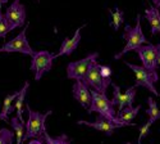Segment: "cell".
Instances as JSON below:
<instances>
[{"instance_id":"obj_12","label":"cell","mask_w":160,"mask_h":144,"mask_svg":"<svg viewBox=\"0 0 160 144\" xmlns=\"http://www.w3.org/2000/svg\"><path fill=\"white\" fill-rule=\"evenodd\" d=\"M77 124H78V125H85V126L92 127V129L98 130V131H101V133L106 134L108 136H112L113 133H114V130H115V129H119V125L114 124L113 121L105 119V117H102V116H99L98 120L94 121V122H88V121L79 120V121H77Z\"/></svg>"},{"instance_id":"obj_10","label":"cell","mask_w":160,"mask_h":144,"mask_svg":"<svg viewBox=\"0 0 160 144\" xmlns=\"http://www.w3.org/2000/svg\"><path fill=\"white\" fill-rule=\"evenodd\" d=\"M113 99H112V103L114 104V107L118 106V109L121 111L123 109L124 107H131L133 102H135V98H136V86L133 85L131 88H128L126 90V93L122 94L121 93V88H119L117 84H113Z\"/></svg>"},{"instance_id":"obj_27","label":"cell","mask_w":160,"mask_h":144,"mask_svg":"<svg viewBox=\"0 0 160 144\" xmlns=\"http://www.w3.org/2000/svg\"><path fill=\"white\" fill-rule=\"evenodd\" d=\"M156 64L160 66V44L156 45Z\"/></svg>"},{"instance_id":"obj_13","label":"cell","mask_w":160,"mask_h":144,"mask_svg":"<svg viewBox=\"0 0 160 144\" xmlns=\"http://www.w3.org/2000/svg\"><path fill=\"white\" fill-rule=\"evenodd\" d=\"M85 26H86V24H82L81 27H78V29L76 30V32L73 34L72 37H65V39H64L63 43H62V45H60V49H59V51H58V54H54V56H55V59H57L58 57H62V56H71L73 51L77 49L79 41H81V30L85 27Z\"/></svg>"},{"instance_id":"obj_6","label":"cell","mask_w":160,"mask_h":144,"mask_svg":"<svg viewBox=\"0 0 160 144\" xmlns=\"http://www.w3.org/2000/svg\"><path fill=\"white\" fill-rule=\"evenodd\" d=\"M27 29H28V24L24 26V29L14 37L9 40L8 43H5L2 48H0V53H22L24 56H30L32 57L35 54L33 49L31 48L30 43H28V39H27Z\"/></svg>"},{"instance_id":"obj_8","label":"cell","mask_w":160,"mask_h":144,"mask_svg":"<svg viewBox=\"0 0 160 144\" xmlns=\"http://www.w3.org/2000/svg\"><path fill=\"white\" fill-rule=\"evenodd\" d=\"M4 17L9 24L10 31L22 27L26 22V9L24 5L21 4L19 0H14L5 10Z\"/></svg>"},{"instance_id":"obj_3","label":"cell","mask_w":160,"mask_h":144,"mask_svg":"<svg viewBox=\"0 0 160 144\" xmlns=\"http://www.w3.org/2000/svg\"><path fill=\"white\" fill-rule=\"evenodd\" d=\"M123 39H126V45L124 48L119 51L118 54L114 56V59H121L126 53L132 50H136L138 46L143 45V44H149L148 39L145 37L143 32H142V27H141V16L138 14L136 18V26L135 27H131L129 24L124 26V34H123Z\"/></svg>"},{"instance_id":"obj_21","label":"cell","mask_w":160,"mask_h":144,"mask_svg":"<svg viewBox=\"0 0 160 144\" xmlns=\"http://www.w3.org/2000/svg\"><path fill=\"white\" fill-rule=\"evenodd\" d=\"M148 104H149V108L146 111V115L149 117V121L151 124H154L160 119V109L158 108V104L155 103V100L151 97L148 98Z\"/></svg>"},{"instance_id":"obj_5","label":"cell","mask_w":160,"mask_h":144,"mask_svg":"<svg viewBox=\"0 0 160 144\" xmlns=\"http://www.w3.org/2000/svg\"><path fill=\"white\" fill-rule=\"evenodd\" d=\"M99 66L100 64L96 61L91 62V64L88 66V68L82 78V81L88 89L106 94V90H108V86L112 84V80L110 78H108V80L102 78V76L100 75V71H99Z\"/></svg>"},{"instance_id":"obj_28","label":"cell","mask_w":160,"mask_h":144,"mask_svg":"<svg viewBox=\"0 0 160 144\" xmlns=\"http://www.w3.org/2000/svg\"><path fill=\"white\" fill-rule=\"evenodd\" d=\"M27 144H44L42 140H38V139H31Z\"/></svg>"},{"instance_id":"obj_23","label":"cell","mask_w":160,"mask_h":144,"mask_svg":"<svg viewBox=\"0 0 160 144\" xmlns=\"http://www.w3.org/2000/svg\"><path fill=\"white\" fill-rule=\"evenodd\" d=\"M13 138H14V133L13 131L5 127L0 129V144H12Z\"/></svg>"},{"instance_id":"obj_14","label":"cell","mask_w":160,"mask_h":144,"mask_svg":"<svg viewBox=\"0 0 160 144\" xmlns=\"http://www.w3.org/2000/svg\"><path fill=\"white\" fill-rule=\"evenodd\" d=\"M73 97L83 108H86V109L90 108V106H91V93H90V89L83 84L82 80H74Z\"/></svg>"},{"instance_id":"obj_17","label":"cell","mask_w":160,"mask_h":144,"mask_svg":"<svg viewBox=\"0 0 160 144\" xmlns=\"http://www.w3.org/2000/svg\"><path fill=\"white\" fill-rule=\"evenodd\" d=\"M140 109H141V106H137V107H132V106L131 107H124L123 109L118 111L117 117L122 122L127 124L128 126H136L135 124H132V120L138 115Z\"/></svg>"},{"instance_id":"obj_16","label":"cell","mask_w":160,"mask_h":144,"mask_svg":"<svg viewBox=\"0 0 160 144\" xmlns=\"http://www.w3.org/2000/svg\"><path fill=\"white\" fill-rule=\"evenodd\" d=\"M28 88H30V83L26 81L24 85L22 86V89L18 90L17 98L14 99V109L17 112V117L22 122H24V120H23V108H24V98H26V94H27Z\"/></svg>"},{"instance_id":"obj_24","label":"cell","mask_w":160,"mask_h":144,"mask_svg":"<svg viewBox=\"0 0 160 144\" xmlns=\"http://www.w3.org/2000/svg\"><path fill=\"white\" fill-rule=\"evenodd\" d=\"M8 32H10L9 24L4 17V14L2 13V5H0V39H3L8 35Z\"/></svg>"},{"instance_id":"obj_26","label":"cell","mask_w":160,"mask_h":144,"mask_svg":"<svg viewBox=\"0 0 160 144\" xmlns=\"http://www.w3.org/2000/svg\"><path fill=\"white\" fill-rule=\"evenodd\" d=\"M99 71H100V75L102 76V78H110L112 77V68L110 67H108V66H99Z\"/></svg>"},{"instance_id":"obj_19","label":"cell","mask_w":160,"mask_h":144,"mask_svg":"<svg viewBox=\"0 0 160 144\" xmlns=\"http://www.w3.org/2000/svg\"><path fill=\"white\" fill-rule=\"evenodd\" d=\"M10 125H12L13 131H14V135H16V144H23V136L26 133L24 122H22L17 116H13L10 120Z\"/></svg>"},{"instance_id":"obj_32","label":"cell","mask_w":160,"mask_h":144,"mask_svg":"<svg viewBox=\"0 0 160 144\" xmlns=\"http://www.w3.org/2000/svg\"><path fill=\"white\" fill-rule=\"evenodd\" d=\"M37 2H40V0H37Z\"/></svg>"},{"instance_id":"obj_31","label":"cell","mask_w":160,"mask_h":144,"mask_svg":"<svg viewBox=\"0 0 160 144\" xmlns=\"http://www.w3.org/2000/svg\"><path fill=\"white\" fill-rule=\"evenodd\" d=\"M127 144H132V143H127Z\"/></svg>"},{"instance_id":"obj_7","label":"cell","mask_w":160,"mask_h":144,"mask_svg":"<svg viewBox=\"0 0 160 144\" xmlns=\"http://www.w3.org/2000/svg\"><path fill=\"white\" fill-rule=\"evenodd\" d=\"M54 59H55V56L48 50L35 51V54L32 56V61H31V71L33 72L36 81H40L41 77L51 70L52 61Z\"/></svg>"},{"instance_id":"obj_33","label":"cell","mask_w":160,"mask_h":144,"mask_svg":"<svg viewBox=\"0 0 160 144\" xmlns=\"http://www.w3.org/2000/svg\"><path fill=\"white\" fill-rule=\"evenodd\" d=\"M12 144H13V143H12Z\"/></svg>"},{"instance_id":"obj_30","label":"cell","mask_w":160,"mask_h":144,"mask_svg":"<svg viewBox=\"0 0 160 144\" xmlns=\"http://www.w3.org/2000/svg\"><path fill=\"white\" fill-rule=\"evenodd\" d=\"M8 3V0H0V5H4Z\"/></svg>"},{"instance_id":"obj_20","label":"cell","mask_w":160,"mask_h":144,"mask_svg":"<svg viewBox=\"0 0 160 144\" xmlns=\"http://www.w3.org/2000/svg\"><path fill=\"white\" fill-rule=\"evenodd\" d=\"M109 13H110V23L113 26V29L114 31H118L122 23H124V13L118 7H115L114 10H109Z\"/></svg>"},{"instance_id":"obj_22","label":"cell","mask_w":160,"mask_h":144,"mask_svg":"<svg viewBox=\"0 0 160 144\" xmlns=\"http://www.w3.org/2000/svg\"><path fill=\"white\" fill-rule=\"evenodd\" d=\"M44 139H45V144H71L69 138L65 134H62L57 138H51L48 134V131H45L44 133Z\"/></svg>"},{"instance_id":"obj_18","label":"cell","mask_w":160,"mask_h":144,"mask_svg":"<svg viewBox=\"0 0 160 144\" xmlns=\"http://www.w3.org/2000/svg\"><path fill=\"white\" fill-rule=\"evenodd\" d=\"M17 94L18 91L13 94H9L4 98V102H3V108H2V112H0V120H3L5 122H9V119H8V115L14 112V106H13V100L17 98Z\"/></svg>"},{"instance_id":"obj_15","label":"cell","mask_w":160,"mask_h":144,"mask_svg":"<svg viewBox=\"0 0 160 144\" xmlns=\"http://www.w3.org/2000/svg\"><path fill=\"white\" fill-rule=\"evenodd\" d=\"M145 17L148 19V22L150 23V27H151V35H160V12L159 8L156 7H150V8H146L145 10Z\"/></svg>"},{"instance_id":"obj_4","label":"cell","mask_w":160,"mask_h":144,"mask_svg":"<svg viewBox=\"0 0 160 144\" xmlns=\"http://www.w3.org/2000/svg\"><path fill=\"white\" fill-rule=\"evenodd\" d=\"M126 64H127V67H129L136 75V83H135L136 88L142 86L145 89H148L149 91H151L154 95L160 97V93L155 88V83L159 81V76H158L156 71H149L142 66H137V64L128 63V62H126Z\"/></svg>"},{"instance_id":"obj_9","label":"cell","mask_w":160,"mask_h":144,"mask_svg":"<svg viewBox=\"0 0 160 144\" xmlns=\"http://www.w3.org/2000/svg\"><path fill=\"white\" fill-rule=\"evenodd\" d=\"M98 57H99L98 53H91L86 58L68 63V66H67V77L72 78V80H82L91 62L96 61Z\"/></svg>"},{"instance_id":"obj_2","label":"cell","mask_w":160,"mask_h":144,"mask_svg":"<svg viewBox=\"0 0 160 144\" xmlns=\"http://www.w3.org/2000/svg\"><path fill=\"white\" fill-rule=\"evenodd\" d=\"M26 108H27V112H28V120L26 122V133L23 136V143L30 139L42 140L44 133L46 131V125H45L46 119L52 112L48 111L45 113H40L37 111L31 109L30 106H26Z\"/></svg>"},{"instance_id":"obj_29","label":"cell","mask_w":160,"mask_h":144,"mask_svg":"<svg viewBox=\"0 0 160 144\" xmlns=\"http://www.w3.org/2000/svg\"><path fill=\"white\" fill-rule=\"evenodd\" d=\"M152 3H154V7L160 8V0H152Z\"/></svg>"},{"instance_id":"obj_25","label":"cell","mask_w":160,"mask_h":144,"mask_svg":"<svg viewBox=\"0 0 160 144\" xmlns=\"http://www.w3.org/2000/svg\"><path fill=\"white\" fill-rule=\"evenodd\" d=\"M151 122L150 121H148L146 124H143L142 126H140L138 127V130H140V136H138V144H141V141H142V139L148 135L149 133H150V129H151Z\"/></svg>"},{"instance_id":"obj_11","label":"cell","mask_w":160,"mask_h":144,"mask_svg":"<svg viewBox=\"0 0 160 144\" xmlns=\"http://www.w3.org/2000/svg\"><path fill=\"white\" fill-rule=\"evenodd\" d=\"M137 54L142 62L146 70L149 71H156L158 64H156V45L152 44H143L136 49Z\"/></svg>"},{"instance_id":"obj_1","label":"cell","mask_w":160,"mask_h":144,"mask_svg":"<svg viewBox=\"0 0 160 144\" xmlns=\"http://www.w3.org/2000/svg\"><path fill=\"white\" fill-rule=\"evenodd\" d=\"M90 93H91V106L87 109L88 115H91L92 112H96L100 116L105 117V119H108V120L113 121L114 124L119 125V127L128 126L127 124L122 122L117 117V112L114 109V104L112 103V100L108 99L106 94L99 93V91H96V90H90Z\"/></svg>"}]
</instances>
